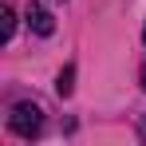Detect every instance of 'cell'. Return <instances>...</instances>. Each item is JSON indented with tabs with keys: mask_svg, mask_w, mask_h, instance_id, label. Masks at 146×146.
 Listing matches in <instances>:
<instances>
[{
	"mask_svg": "<svg viewBox=\"0 0 146 146\" xmlns=\"http://www.w3.org/2000/svg\"><path fill=\"white\" fill-rule=\"evenodd\" d=\"M8 130L20 134V138H36V134L44 130V111H40L36 103H16L12 115H8Z\"/></svg>",
	"mask_w": 146,
	"mask_h": 146,
	"instance_id": "1",
	"label": "cell"
},
{
	"mask_svg": "<svg viewBox=\"0 0 146 146\" xmlns=\"http://www.w3.org/2000/svg\"><path fill=\"white\" fill-rule=\"evenodd\" d=\"M24 20H28V28H32L36 36H51V32H55V16H51L44 4H28Z\"/></svg>",
	"mask_w": 146,
	"mask_h": 146,
	"instance_id": "2",
	"label": "cell"
},
{
	"mask_svg": "<svg viewBox=\"0 0 146 146\" xmlns=\"http://www.w3.org/2000/svg\"><path fill=\"white\" fill-rule=\"evenodd\" d=\"M55 91H59V99H67V95L75 91V67H71V63L59 71V79H55Z\"/></svg>",
	"mask_w": 146,
	"mask_h": 146,
	"instance_id": "3",
	"label": "cell"
},
{
	"mask_svg": "<svg viewBox=\"0 0 146 146\" xmlns=\"http://www.w3.org/2000/svg\"><path fill=\"white\" fill-rule=\"evenodd\" d=\"M12 32H16V12L4 4V8H0V40L8 44V40H12Z\"/></svg>",
	"mask_w": 146,
	"mask_h": 146,
	"instance_id": "4",
	"label": "cell"
},
{
	"mask_svg": "<svg viewBox=\"0 0 146 146\" xmlns=\"http://www.w3.org/2000/svg\"><path fill=\"white\" fill-rule=\"evenodd\" d=\"M138 138H142V142H146V115H142V119H138Z\"/></svg>",
	"mask_w": 146,
	"mask_h": 146,
	"instance_id": "5",
	"label": "cell"
},
{
	"mask_svg": "<svg viewBox=\"0 0 146 146\" xmlns=\"http://www.w3.org/2000/svg\"><path fill=\"white\" fill-rule=\"evenodd\" d=\"M142 87H146V67H142Z\"/></svg>",
	"mask_w": 146,
	"mask_h": 146,
	"instance_id": "6",
	"label": "cell"
},
{
	"mask_svg": "<svg viewBox=\"0 0 146 146\" xmlns=\"http://www.w3.org/2000/svg\"><path fill=\"white\" fill-rule=\"evenodd\" d=\"M142 40H146V28H142Z\"/></svg>",
	"mask_w": 146,
	"mask_h": 146,
	"instance_id": "7",
	"label": "cell"
}]
</instances>
